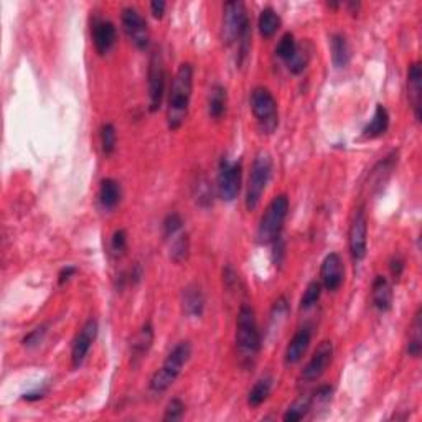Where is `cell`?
Listing matches in <instances>:
<instances>
[{
    "label": "cell",
    "instance_id": "cell-1",
    "mask_svg": "<svg viewBox=\"0 0 422 422\" xmlns=\"http://www.w3.org/2000/svg\"><path fill=\"white\" fill-rule=\"evenodd\" d=\"M221 40L226 47L237 45V65L248 56L251 45V22L246 6L240 0H231L223 6Z\"/></svg>",
    "mask_w": 422,
    "mask_h": 422
},
{
    "label": "cell",
    "instance_id": "cell-2",
    "mask_svg": "<svg viewBox=\"0 0 422 422\" xmlns=\"http://www.w3.org/2000/svg\"><path fill=\"white\" fill-rule=\"evenodd\" d=\"M193 91V66L182 63L175 73L167 102V125L170 131H178L185 123L190 109Z\"/></svg>",
    "mask_w": 422,
    "mask_h": 422
},
{
    "label": "cell",
    "instance_id": "cell-3",
    "mask_svg": "<svg viewBox=\"0 0 422 422\" xmlns=\"http://www.w3.org/2000/svg\"><path fill=\"white\" fill-rule=\"evenodd\" d=\"M261 348V331H259L258 320H256L254 308L248 304H242L236 318V350L241 365L246 368L253 366Z\"/></svg>",
    "mask_w": 422,
    "mask_h": 422
},
{
    "label": "cell",
    "instance_id": "cell-4",
    "mask_svg": "<svg viewBox=\"0 0 422 422\" xmlns=\"http://www.w3.org/2000/svg\"><path fill=\"white\" fill-rule=\"evenodd\" d=\"M192 358V343L190 342H180L173 347L172 352L167 354L165 361L162 366L154 373L150 378L149 388L154 394H162L172 386L178 376L182 375V370L185 368L188 360Z\"/></svg>",
    "mask_w": 422,
    "mask_h": 422
},
{
    "label": "cell",
    "instance_id": "cell-5",
    "mask_svg": "<svg viewBox=\"0 0 422 422\" xmlns=\"http://www.w3.org/2000/svg\"><path fill=\"white\" fill-rule=\"evenodd\" d=\"M271 177L272 157L266 150H259L254 157L253 165H251L248 188H246V208H248V211H254L261 203Z\"/></svg>",
    "mask_w": 422,
    "mask_h": 422
},
{
    "label": "cell",
    "instance_id": "cell-6",
    "mask_svg": "<svg viewBox=\"0 0 422 422\" xmlns=\"http://www.w3.org/2000/svg\"><path fill=\"white\" fill-rule=\"evenodd\" d=\"M289 214V198L287 195L274 196L271 203L267 205L263 213L261 221L258 226V241L261 244H272L281 240L282 228H284L286 218Z\"/></svg>",
    "mask_w": 422,
    "mask_h": 422
},
{
    "label": "cell",
    "instance_id": "cell-7",
    "mask_svg": "<svg viewBox=\"0 0 422 422\" xmlns=\"http://www.w3.org/2000/svg\"><path fill=\"white\" fill-rule=\"evenodd\" d=\"M251 111H253L256 123L264 134L276 132L279 125V109L277 101L267 88H254L251 93Z\"/></svg>",
    "mask_w": 422,
    "mask_h": 422
},
{
    "label": "cell",
    "instance_id": "cell-8",
    "mask_svg": "<svg viewBox=\"0 0 422 422\" xmlns=\"http://www.w3.org/2000/svg\"><path fill=\"white\" fill-rule=\"evenodd\" d=\"M242 164L240 160H230L223 157L218 167V193L223 201H235L241 192Z\"/></svg>",
    "mask_w": 422,
    "mask_h": 422
},
{
    "label": "cell",
    "instance_id": "cell-9",
    "mask_svg": "<svg viewBox=\"0 0 422 422\" xmlns=\"http://www.w3.org/2000/svg\"><path fill=\"white\" fill-rule=\"evenodd\" d=\"M149 111L157 112L162 107L165 96V84H167V73H165V63L160 50H154L149 60Z\"/></svg>",
    "mask_w": 422,
    "mask_h": 422
},
{
    "label": "cell",
    "instance_id": "cell-10",
    "mask_svg": "<svg viewBox=\"0 0 422 422\" xmlns=\"http://www.w3.org/2000/svg\"><path fill=\"white\" fill-rule=\"evenodd\" d=\"M120 22H123L124 33L134 43V47L137 50H147L150 45V31L146 19L139 13V10L132 7H125L123 15H120Z\"/></svg>",
    "mask_w": 422,
    "mask_h": 422
},
{
    "label": "cell",
    "instance_id": "cell-11",
    "mask_svg": "<svg viewBox=\"0 0 422 422\" xmlns=\"http://www.w3.org/2000/svg\"><path fill=\"white\" fill-rule=\"evenodd\" d=\"M348 246L353 263H361L368 253V219L365 208H358L348 231Z\"/></svg>",
    "mask_w": 422,
    "mask_h": 422
},
{
    "label": "cell",
    "instance_id": "cell-12",
    "mask_svg": "<svg viewBox=\"0 0 422 422\" xmlns=\"http://www.w3.org/2000/svg\"><path fill=\"white\" fill-rule=\"evenodd\" d=\"M334 343L330 340H325L318 345L315 352H313L312 358L308 360L307 365L300 373V378L305 383H313V381H318L325 375V371L329 370V366L331 365V360H334Z\"/></svg>",
    "mask_w": 422,
    "mask_h": 422
},
{
    "label": "cell",
    "instance_id": "cell-13",
    "mask_svg": "<svg viewBox=\"0 0 422 422\" xmlns=\"http://www.w3.org/2000/svg\"><path fill=\"white\" fill-rule=\"evenodd\" d=\"M97 320L96 318H89V320L81 327L79 334L76 335V338L73 340V347H71V366L75 370L83 365L86 357L89 354V350H91L94 340L97 336Z\"/></svg>",
    "mask_w": 422,
    "mask_h": 422
},
{
    "label": "cell",
    "instance_id": "cell-14",
    "mask_svg": "<svg viewBox=\"0 0 422 422\" xmlns=\"http://www.w3.org/2000/svg\"><path fill=\"white\" fill-rule=\"evenodd\" d=\"M320 277H322V286L327 290L336 292L340 287L343 286L345 281V264L342 256L338 253H330L325 256V259L322 261L320 267Z\"/></svg>",
    "mask_w": 422,
    "mask_h": 422
},
{
    "label": "cell",
    "instance_id": "cell-15",
    "mask_svg": "<svg viewBox=\"0 0 422 422\" xmlns=\"http://www.w3.org/2000/svg\"><path fill=\"white\" fill-rule=\"evenodd\" d=\"M118 40V30L111 20H96L93 25V43L101 56L112 50Z\"/></svg>",
    "mask_w": 422,
    "mask_h": 422
},
{
    "label": "cell",
    "instance_id": "cell-16",
    "mask_svg": "<svg viewBox=\"0 0 422 422\" xmlns=\"http://www.w3.org/2000/svg\"><path fill=\"white\" fill-rule=\"evenodd\" d=\"M312 342V329L311 327H302L295 331L294 336L290 338L289 345H287L286 353H284V363L287 366L295 365L304 358V354L307 353L308 347Z\"/></svg>",
    "mask_w": 422,
    "mask_h": 422
},
{
    "label": "cell",
    "instance_id": "cell-17",
    "mask_svg": "<svg viewBox=\"0 0 422 422\" xmlns=\"http://www.w3.org/2000/svg\"><path fill=\"white\" fill-rule=\"evenodd\" d=\"M154 325H152L150 322L143 323L141 327V330L137 331V335L134 336L132 342H131V365L137 366L139 363H141L143 358H146V354L150 352L152 345H154Z\"/></svg>",
    "mask_w": 422,
    "mask_h": 422
},
{
    "label": "cell",
    "instance_id": "cell-18",
    "mask_svg": "<svg viewBox=\"0 0 422 422\" xmlns=\"http://www.w3.org/2000/svg\"><path fill=\"white\" fill-rule=\"evenodd\" d=\"M407 97H409L414 118L421 120L422 111V66L419 61L412 63L407 70Z\"/></svg>",
    "mask_w": 422,
    "mask_h": 422
},
{
    "label": "cell",
    "instance_id": "cell-19",
    "mask_svg": "<svg viewBox=\"0 0 422 422\" xmlns=\"http://www.w3.org/2000/svg\"><path fill=\"white\" fill-rule=\"evenodd\" d=\"M393 287L391 282L388 281V277L384 276H376L375 281L371 284V304L376 311L384 313L389 312L393 308Z\"/></svg>",
    "mask_w": 422,
    "mask_h": 422
},
{
    "label": "cell",
    "instance_id": "cell-20",
    "mask_svg": "<svg viewBox=\"0 0 422 422\" xmlns=\"http://www.w3.org/2000/svg\"><path fill=\"white\" fill-rule=\"evenodd\" d=\"M182 312L187 317L200 318L205 312V295L200 286L190 284L182 292Z\"/></svg>",
    "mask_w": 422,
    "mask_h": 422
},
{
    "label": "cell",
    "instance_id": "cell-21",
    "mask_svg": "<svg viewBox=\"0 0 422 422\" xmlns=\"http://www.w3.org/2000/svg\"><path fill=\"white\" fill-rule=\"evenodd\" d=\"M330 50L331 61L335 68H347L350 60H352V48H350L348 40L342 33H334L330 37Z\"/></svg>",
    "mask_w": 422,
    "mask_h": 422
},
{
    "label": "cell",
    "instance_id": "cell-22",
    "mask_svg": "<svg viewBox=\"0 0 422 422\" xmlns=\"http://www.w3.org/2000/svg\"><path fill=\"white\" fill-rule=\"evenodd\" d=\"M389 129V112L383 104H378L375 109V114L370 123L363 129V137L365 139H378L384 136Z\"/></svg>",
    "mask_w": 422,
    "mask_h": 422
},
{
    "label": "cell",
    "instance_id": "cell-23",
    "mask_svg": "<svg viewBox=\"0 0 422 422\" xmlns=\"http://www.w3.org/2000/svg\"><path fill=\"white\" fill-rule=\"evenodd\" d=\"M123 198V188L114 178H104L100 185V203L104 210H114Z\"/></svg>",
    "mask_w": 422,
    "mask_h": 422
},
{
    "label": "cell",
    "instance_id": "cell-24",
    "mask_svg": "<svg viewBox=\"0 0 422 422\" xmlns=\"http://www.w3.org/2000/svg\"><path fill=\"white\" fill-rule=\"evenodd\" d=\"M226 106H228L226 88L221 86V84H214V86L210 89V94H208L210 118L214 120L223 119V116L226 114Z\"/></svg>",
    "mask_w": 422,
    "mask_h": 422
},
{
    "label": "cell",
    "instance_id": "cell-25",
    "mask_svg": "<svg viewBox=\"0 0 422 422\" xmlns=\"http://www.w3.org/2000/svg\"><path fill=\"white\" fill-rule=\"evenodd\" d=\"M281 17L279 13L274 10L272 7L263 8L261 15L258 19V29L263 38H272L277 33V30L281 29Z\"/></svg>",
    "mask_w": 422,
    "mask_h": 422
},
{
    "label": "cell",
    "instance_id": "cell-26",
    "mask_svg": "<svg viewBox=\"0 0 422 422\" xmlns=\"http://www.w3.org/2000/svg\"><path fill=\"white\" fill-rule=\"evenodd\" d=\"M272 386H274V380L272 376H263V378H259L256 381L253 388H251V391L248 394V404L251 407H259L261 404H264V401L271 396L272 391Z\"/></svg>",
    "mask_w": 422,
    "mask_h": 422
},
{
    "label": "cell",
    "instance_id": "cell-27",
    "mask_svg": "<svg viewBox=\"0 0 422 422\" xmlns=\"http://www.w3.org/2000/svg\"><path fill=\"white\" fill-rule=\"evenodd\" d=\"M422 353V308L417 307L409 330V340H407V354L412 358H419Z\"/></svg>",
    "mask_w": 422,
    "mask_h": 422
},
{
    "label": "cell",
    "instance_id": "cell-28",
    "mask_svg": "<svg viewBox=\"0 0 422 422\" xmlns=\"http://www.w3.org/2000/svg\"><path fill=\"white\" fill-rule=\"evenodd\" d=\"M169 241H170V259L177 264L187 261L188 256H190V236H188V233L180 231L178 235L170 237Z\"/></svg>",
    "mask_w": 422,
    "mask_h": 422
},
{
    "label": "cell",
    "instance_id": "cell-29",
    "mask_svg": "<svg viewBox=\"0 0 422 422\" xmlns=\"http://www.w3.org/2000/svg\"><path fill=\"white\" fill-rule=\"evenodd\" d=\"M308 412H311V396H302L294 404H290L289 409L284 412V417H282V419L286 422L304 421Z\"/></svg>",
    "mask_w": 422,
    "mask_h": 422
},
{
    "label": "cell",
    "instance_id": "cell-30",
    "mask_svg": "<svg viewBox=\"0 0 422 422\" xmlns=\"http://www.w3.org/2000/svg\"><path fill=\"white\" fill-rule=\"evenodd\" d=\"M101 137V149L102 154L106 157L112 155L116 152V146H118V134H116V127L111 123H106L101 125L100 131Z\"/></svg>",
    "mask_w": 422,
    "mask_h": 422
},
{
    "label": "cell",
    "instance_id": "cell-31",
    "mask_svg": "<svg viewBox=\"0 0 422 422\" xmlns=\"http://www.w3.org/2000/svg\"><path fill=\"white\" fill-rule=\"evenodd\" d=\"M308 61H311V53H308V50L304 47V45L302 47L299 45L297 52L294 53V56L286 63H287V68H289L292 75H300L304 73L305 68H307Z\"/></svg>",
    "mask_w": 422,
    "mask_h": 422
},
{
    "label": "cell",
    "instance_id": "cell-32",
    "mask_svg": "<svg viewBox=\"0 0 422 422\" xmlns=\"http://www.w3.org/2000/svg\"><path fill=\"white\" fill-rule=\"evenodd\" d=\"M322 295V284L318 281L308 282L307 289H305L302 299H300V311H308L318 302Z\"/></svg>",
    "mask_w": 422,
    "mask_h": 422
},
{
    "label": "cell",
    "instance_id": "cell-33",
    "mask_svg": "<svg viewBox=\"0 0 422 422\" xmlns=\"http://www.w3.org/2000/svg\"><path fill=\"white\" fill-rule=\"evenodd\" d=\"M297 42H295L294 35L292 33H286L284 37L281 38V42L277 43L276 47V55L281 58V60L289 61L292 56H294V53L297 52Z\"/></svg>",
    "mask_w": 422,
    "mask_h": 422
},
{
    "label": "cell",
    "instance_id": "cell-34",
    "mask_svg": "<svg viewBox=\"0 0 422 422\" xmlns=\"http://www.w3.org/2000/svg\"><path fill=\"white\" fill-rule=\"evenodd\" d=\"M162 231H164L165 240H170L175 235L183 231V219L178 213H169L162 223Z\"/></svg>",
    "mask_w": 422,
    "mask_h": 422
},
{
    "label": "cell",
    "instance_id": "cell-35",
    "mask_svg": "<svg viewBox=\"0 0 422 422\" xmlns=\"http://www.w3.org/2000/svg\"><path fill=\"white\" fill-rule=\"evenodd\" d=\"M47 331H48V325L47 323H42V325L35 327L33 330H30L29 334L24 336L22 343H24L25 348H37L38 345H42L45 336H47Z\"/></svg>",
    "mask_w": 422,
    "mask_h": 422
},
{
    "label": "cell",
    "instance_id": "cell-36",
    "mask_svg": "<svg viewBox=\"0 0 422 422\" xmlns=\"http://www.w3.org/2000/svg\"><path fill=\"white\" fill-rule=\"evenodd\" d=\"M183 414H185V404H183L182 399L173 398L165 407L164 421H180Z\"/></svg>",
    "mask_w": 422,
    "mask_h": 422
},
{
    "label": "cell",
    "instance_id": "cell-37",
    "mask_svg": "<svg viewBox=\"0 0 422 422\" xmlns=\"http://www.w3.org/2000/svg\"><path fill=\"white\" fill-rule=\"evenodd\" d=\"M127 249V233L124 230L114 231L111 237V253L114 256H123Z\"/></svg>",
    "mask_w": 422,
    "mask_h": 422
},
{
    "label": "cell",
    "instance_id": "cell-38",
    "mask_svg": "<svg viewBox=\"0 0 422 422\" xmlns=\"http://www.w3.org/2000/svg\"><path fill=\"white\" fill-rule=\"evenodd\" d=\"M404 269H406V261L401 254H394L389 261V271H391L394 279H399L403 276Z\"/></svg>",
    "mask_w": 422,
    "mask_h": 422
},
{
    "label": "cell",
    "instance_id": "cell-39",
    "mask_svg": "<svg viewBox=\"0 0 422 422\" xmlns=\"http://www.w3.org/2000/svg\"><path fill=\"white\" fill-rule=\"evenodd\" d=\"M223 281H224V286H226L228 289H233V287L237 286V281H240V279H237L235 269H233L231 266H228L223 271Z\"/></svg>",
    "mask_w": 422,
    "mask_h": 422
},
{
    "label": "cell",
    "instance_id": "cell-40",
    "mask_svg": "<svg viewBox=\"0 0 422 422\" xmlns=\"http://www.w3.org/2000/svg\"><path fill=\"white\" fill-rule=\"evenodd\" d=\"M76 271H78V269H76L75 266H66V267H63L61 271H60V274H58V284H60V286H65L66 282H68V281L71 279V277L75 276Z\"/></svg>",
    "mask_w": 422,
    "mask_h": 422
},
{
    "label": "cell",
    "instance_id": "cell-41",
    "mask_svg": "<svg viewBox=\"0 0 422 422\" xmlns=\"http://www.w3.org/2000/svg\"><path fill=\"white\" fill-rule=\"evenodd\" d=\"M165 8H167V3H165L164 0H154V2H150V12L155 19H162V17H164Z\"/></svg>",
    "mask_w": 422,
    "mask_h": 422
},
{
    "label": "cell",
    "instance_id": "cell-42",
    "mask_svg": "<svg viewBox=\"0 0 422 422\" xmlns=\"http://www.w3.org/2000/svg\"><path fill=\"white\" fill-rule=\"evenodd\" d=\"M45 396V389H37V391H30L24 394L25 401H38V399H42Z\"/></svg>",
    "mask_w": 422,
    "mask_h": 422
}]
</instances>
